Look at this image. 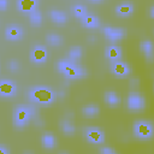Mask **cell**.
<instances>
[{
  "label": "cell",
  "instance_id": "1",
  "mask_svg": "<svg viewBox=\"0 0 154 154\" xmlns=\"http://www.w3.org/2000/svg\"><path fill=\"white\" fill-rule=\"evenodd\" d=\"M28 97L34 102L38 105H49L54 101L55 99V93L53 91L52 88L46 87V85H40V87H34L29 90Z\"/></svg>",
  "mask_w": 154,
  "mask_h": 154
},
{
  "label": "cell",
  "instance_id": "2",
  "mask_svg": "<svg viewBox=\"0 0 154 154\" xmlns=\"http://www.w3.org/2000/svg\"><path fill=\"white\" fill-rule=\"evenodd\" d=\"M35 116H37V114H36V108L34 106L19 105L13 111V124H14L16 128L22 129Z\"/></svg>",
  "mask_w": 154,
  "mask_h": 154
},
{
  "label": "cell",
  "instance_id": "3",
  "mask_svg": "<svg viewBox=\"0 0 154 154\" xmlns=\"http://www.w3.org/2000/svg\"><path fill=\"white\" fill-rule=\"evenodd\" d=\"M134 134L140 140H149L154 135V125L148 120H137L134 124Z\"/></svg>",
  "mask_w": 154,
  "mask_h": 154
},
{
  "label": "cell",
  "instance_id": "4",
  "mask_svg": "<svg viewBox=\"0 0 154 154\" xmlns=\"http://www.w3.org/2000/svg\"><path fill=\"white\" fill-rule=\"evenodd\" d=\"M126 105H128V108L130 111L140 112V111L144 109V107H146V99L142 94H140L137 91H131L128 96Z\"/></svg>",
  "mask_w": 154,
  "mask_h": 154
},
{
  "label": "cell",
  "instance_id": "5",
  "mask_svg": "<svg viewBox=\"0 0 154 154\" xmlns=\"http://www.w3.org/2000/svg\"><path fill=\"white\" fill-rule=\"evenodd\" d=\"M125 34H126L125 29L119 28V26H105L103 28V35L106 36V38H108L112 42L120 41L125 36Z\"/></svg>",
  "mask_w": 154,
  "mask_h": 154
},
{
  "label": "cell",
  "instance_id": "6",
  "mask_svg": "<svg viewBox=\"0 0 154 154\" xmlns=\"http://www.w3.org/2000/svg\"><path fill=\"white\" fill-rule=\"evenodd\" d=\"M84 136L87 137V140L89 142L95 143V144L102 143L103 140H105V135H103L102 130H100L99 128H94V126L87 128L84 130Z\"/></svg>",
  "mask_w": 154,
  "mask_h": 154
},
{
  "label": "cell",
  "instance_id": "7",
  "mask_svg": "<svg viewBox=\"0 0 154 154\" xmlns=\"http://www.w3.org/2000/svg\"><path fill=\"white\" fill-rule=\"evenodd\" d=\"M23 28L18 24H10L5 29V37L8 41H19L23 37Z\"/></svg>",
  "mask_w": 154,
  "mask_h": 154
},
{
  "label": "cell",
  "instance_id": "8",
  "mask_svg": "<svg viewBox=\"0 0 154 154\" xmlns=\"http://www.w3.org/2000/svg\"><path fill=\"white\" fill-rule=\"evenodd\" d=\"M111 71L114 76H117L119 78H123V77H126L130 73V66L124 61L116 60V61L111 63Z\"/></svg>",
  "mask_w": 154,
  "mask_h": 154
},
{
  "label": "cell",
  "instance_id": "9",
  "mask_svg": "<svg viewBox=\"0 0 154 154\" xmlns=\"http://www.w3.org/2000/svg\"><path fill=\"white\" fill-rule=\"evenodd\" d=\"M87 70L84 67H82L81 65L76 64V63H72L70 65V67L64 72L65 77L70 78V79H76V78H82L84 76H87Z\"/></svg>",
  "mask_w": 154,
  "mask_h": 154
},
{
  "label": "cell",
  "instance_id": "10",
  "mask_svg": "<svg viewBox=\"0 0 154 154\" xmlns=\"http://www.w3.org/2000/svg\"><path fill=\"white\" fill-rule=\"evenodd\" d=\"M30 57H31V60L36 64L45 63L47 60V57H48V51L45 46H38L37 45L31 49Z\"/></svg>",
  "mask_w": 154,
  "mask_h": 154
},
{
  "label": "cell",
  "instance_id": "11",
  "mask_svg": "<svg viewBox=\"0 0 154 154\" xmlns=\"http://www.w3.org/2000/svg\"><path fill=\"white\" fill-rule=\"evenodd\" d=\"M140 49L148 63H154V43L150 40H143L140 43Z\"/></svg>",
  "mask_w": 154,
  "mask_h": 154
},
{
  "label": "cell",
  "instance_id": "12",
  "mask_svg": "<svg viewBox=\"0 0 154 154\" xmlns=\"http://www.w3.org/2000/svg\"><path fill=\"white\" fill-rule=\"evenodd\" d=\"M17 87L11 79H1L0 82V93L2 97H11L16 94Z\"/></svg>",
  "mask_w": 154,
  "mask_h": 154
},
{
  "label": "cell",
  "instance_id": "13",
  "mask_svg": "<svg viewBox=\"0 0 154 154\" xmlns=\"http://www.w3.org/2000/svg\"><path fill=\"white\" fill-rule=\"evenodd\" d=\"M38 5V0H17V8L18 11L29 14L34 10H36Z\"/></svg>",
  "mask_w": 154,
  "mask_h": 154
},
{
  "label": "cell",
  "instance_id": "14",
  "mask_svg": "<svg viewBox=\"0 0 154 154\" xmlns=\"http://www.w3.org/2000/svg\"><path fill=\"white\" fill-rule=\"evenodd\" d=\"M105 55L106 58H108L111 61H116V60H119L122 58V48L119 46H116V45H111L106 48L105 51Z\"/></svg>",
  "mask_w": 154,
  "mask_h": 154
},
{
  "label": "cell",
  "instance_id": "15",
  "mask_svg": "<svg viewBox=\"0 0 154 154\" xmlns=\"http://www.w3.org/2000/svg\"><path fill=\"white\" fill-rule=\"evenodd\" d=\"M49 17L55 24H65L67 22V14L60 10H52L49 12Z\"/></svg>",
  "mask_w": 154,
  "mask_h": 154
},
{
  "label": "cell",
  "instance_id": "16",
  "mask_svg": "<svg viewBox=\"0 0 154 154\" xmlns=\"http://www.w3.org/2000/svg\"><path fill=\"white\" fill-rule=\"evenodd\" d=\"M103 99H105V102L111 106V107H117L119 103H120V97L119 95L116 93V91H112V90H108L103 95Z\"/></svg>",
  "mask_w": 154,
  "mask_h": 154
},
{
  "label": "cell",
  "instance_id": "17",
  "mask_svg": "<svg viewBox=\"0 0 154 154\" xmlns=\"http://www.w3.org/2000/svg\"><path fill=\"white\" fill-rule=\"evenodd\" d=\"M59 126H60V130L66 135V136H72L75 132H76V128L75 125L72 124V122L67 118L65 119H61L60 123H59Z\"/></svg>",
  "mask_w": 154,
  "mask_h": 154
},
{
  "label": "cell",
  "instance_id": "18",
  "mask_svg": "<svg viewBox=\"0 0 154 154\" xmlns=\"http://www.w3.org/2000/svg\"><path fill=\"white\" fill-rule=\"evenodd\" d=\"M41 142H42L43 148H46V149H53L57 144L55 136L52 132H45L41 137Z\"/></svg>",
  "mask_w": 154,
  "mask_h": 154
},
{
  "label": "cell",
  "instance_id": "19",
  "mask_svg": "<svg viewBox=\"0 0 154 154\" xmlns=\"http://www.w3.org/2000/svg\"><path fill=\"white\" fill-rule=\"evenodd\" d=\"M116 12L122 17H126L134 12V6L131 2H122L116 7Z\"/></svg>",
  "mask_w": 154,
  "mask_h": 154
},
{
  "label": "cell",
  "instance_id": "20",
  "mask_svg": "<svg viewBox=\"0 0 154 154\" xmlns=\"http://www.w3.org/2000/svg\"><path fill=\"white\" fill-rule=\"evenodd\" d=\"M99 112H100L99 106H97V105H94V103L85 105V106H83V108H82V114H83L85 118H93V117L97 116Z\"/></svg>",
  "mask_w": 154,
  "mask_h": 154
},
{
  "label": "cell",
  "instance_id": "21",
  "mask_svg": "<svg viewBox=\"0 0 154 154\" xmlns=\"http://www.w3.org/2000/svg\"><path fill=\"white\" fill-rule=\"evenodd\" d=\"M81 22H82V24H83L84 26H87V28H91V29H94V28H99V25H100V20H99V18L95 17V16H93V14H87L84 18L81 19Z\"/></svg>",
  "mask_w": 154,
  "mask_h": 154
},
{
  "label": "cell",
  "instance_id": "22",
  "mask_svg": "<svg viewBox=\"0 0 154 154\" xmlns=\"http://www.w3.org/2000/svg\"><path fill=\"white\" fill-rule=\"evenodd\" d=\"M82 53L83 52H82V48L79 46H73L67 52V59L73 61V63H76L82 58Z\"/></svg>",
  "mask_w": 154,
  "mask_h": 154
},
{
  "label": "cell",
  "instance_id": "23",
  "mask_svg": "<svg viewBox=\"0 0 154 154\" xmlns=\"http://www.w3.org/2000/svg\"><path fill=\"white\" fill-rule=\"evenodd\" d=\"M29 22L34 26L41 25V23H42V14H41V12L37 8L29 13Z\"/></svg>",
  "mask_w": 154,
  "mask_h": 154
},
{
  "label": "cell",
  "instance_id": "24",
  "mask_svg": "<svg viewBox=\"0 0 154 154\" xmlns=\"http://www.w3.org/2000/svg\"><path fill=\"white\" fill-rule=\"evenodd\" d=\"M46 41L49 46L52 47H58L63 43V37L58 34H47L46 35Z\"/></svg>",
  "mask_w": 154,
  "mask_h": 154
},
{
  "label": "cell",
  "instance_id": "25",
  "mask_svg": "<svg viewBox=\"0 0 154 154\" xmlns=\"http://www.w3.org/2000/svg\"><path fill=\"white\" fill-rule=\"evenodd\" d=\"M71 10H72L73 16L77 17V18H79V19L84 18V17L88 14V11H87V8H85L83 5H73Z\"/></svg>",
  "mask_w": 154,
  "mask_h": 154
},
{
  "label": "cell",
  "instance_id": "26",
  "mask_svg": "<svg viewBox=\"0 0 154 154\" xmlns=\"http://www.w3.org/2000/svg\"><path fill=\"white\" fill-rule=\"evenodd\" d=\"M73 61H71V60H69V59H63V60H60L58 64H57V69H58V71H60L61 73H64L69 67H70V65L72 64Z\"/></svg>",
  "mask_w": 154,
  "mask_h": 154
},
{
  "label": "cell",
  "instance_id": "27",
  "mask_svg": "<svg viewBox=\"0 0 154 154\" xmlns=\"http://www.w3.org/2000/svg\"><path fill=\"white\" fill-rule=\"evenodd\" d=\"M6 67H7V70H8L10 72H17V71H19V69H20V64H19L16 59H11V60L7 61Z\"/></svg>",
  "mask_w": 154,
  "mask_h": 154
},
{
  "label": "cell",
  "instance_id": "28",
  "mask_svg": "<svg viewBox=\"0 0 154 154\" xmlns=\"http://www.w3.org/2000/svg\"><path fill=\"white\" fill-rule=\"evenodd\" d=\"M100 153H102V154H116L117 152L114 149L109 148V147H102V148H100Z\"/></svg>",
  "mask_w": 154,
  "mask_h": 154
},
{
  "label": "cell",
  "instance_id": "29",
  "mask_svg": "<svg viewBox=\"0 0 154 154\" xmlns=\"http://www.w3.org/2000/svg\"><path fill=\"white\" fill-rule=\"evenodd\" d=\"M140 85V78L138 77H132L130 79V87L131 88H137Z\"/></svg>",
  "mask_w": 154,
  "mask_h": 154
},
{
  "label": "cell",
  "instance_id": "30",
  "mask_svg": "<svg viewBox=\"0 0 154 154\" xmlns=\"http://www.w3.org/2000/svg\"><path fill=\"white\" fill-rule=\"evenodd\" d=\"M7 4H8L7 0H0V10H1L2 12L6 11V8H7Z\"/></svg>",
  "mask_w": 154,
  "mask_h": 154
},
{
  "label": "cell",
  "instance_id": "31",
  "mask_svg": "<svg viewBox=\"0 0 154 154\" xmlns=\"http://www.w3.org/2000/svg\"><path fill=\"white\" fill-rule=\"evenodd\" d=\"M10 153V149H6L5 144H1L0 146V154H8Z\"/></svg>",
  "mask_w": 154,
  "mask_h": 154
},
{
  "label": "cell",
  "instance_id": "32",
  "mask_svg": "<svg viewBox=\"0 0 154 154\" xmlns=\"http://www.w3.org/2000/svg\"><path fill=\"white\" fill-rule=\"evenodd\" d=\"M88 42L89 43H96V37L95 36H89L88 37Z\"/></svg>",
  "mask_w": 154,
  "mask_h": 154
},
{
  "label": "cell",
  "instance_id": "33",
  "mask_svg": "<svg viewBox=\"0 0 154 154\" xmlns=\"http://www.w3.org/2000/svg\"><path fill=\"white\" fill-rule=\"evenodd\" d=\"M65 94H66V93H65V91H64V90H59V91H58V94H57V95H58V96H59V97H61V99H63V97H65Z\"/></svg>",
  "mask_w": 154,
  "mask_h": 154
},
{
  "label": "cell",
  "instance_id": "34",
  "mask_svg": "<svg viewBox=\"0 0 154 154\" xmlns=\"http://www.w3.org/2000/svg\"><path fill=\"white\" fill-rule=\"evenodd\" d=\"M149 16H150L152 18H154V5L150 6V8H149Z\"/></svg>",
  "mask_w": 154,
  "mask_h": 154
},
{
  "label": "cell",
  "instance_id": "35",
  "mask_svg": "<svg viewBox=\"0 0 154 154\" xmlns=\"http://www.w3.org/2000/svg\"><path fill=\"white\" fill-rule=\"evenodd\" d=\"M90 1H93V2H99V1H101V0H90Z\"/></svg>",
  "mask_w": 154,
  "mask_h": 154
}]
</instances>
